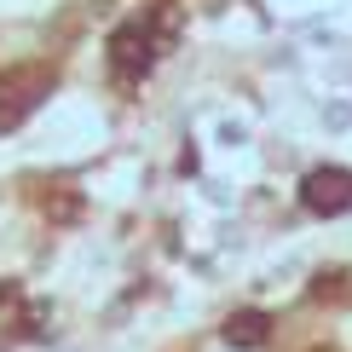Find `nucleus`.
Masks as SVG:
<instances>
[{"mask_svg": "<svg viewBox=\"0 0 352 352\" xmlns=\"http://www.w3.org/2000/svg\"><path fill=\"white\" fill-rule=\"evenodd\" d=\"M300 208L318 214V219H335V214H352V168H312L300 179Z\"/></svg>", "mask_w": 352, "mask_h": 352, "instance_id": "f257e3e1", "label": "nucleus"}, {"mask_svg": "<svg viewBox=\"0 0 352 352\" xmlns=\"http://www.w3.org/2000/svg\"><path fill=\"white\" fill-rule=\"evenodd\" d=\"M266 341H272V318H266V312H254V306H248V312H231V318H226V346L260 352Z\"/></svg>", "mask_w": 352, "mask_h": 352, "instance_id": "7ed1b4c3", "label": "nucleus"}, {"mask_svg": "<svg viewBox=\"0 0 352 352\" xmlns=\"http://www.w3.org/2000/svg\"><path fill=\"white\" fill-rule=\"evenodd\" d=\"M110 64H116V76H122V81H139L144 69L156 64V29L144 23V18L139 23H122L110 35Z\"/></svg>", "mask_w": 352, "mask_h": 352, "instance_id": "f03ea898", "label": "nucleus"}]
</instances>
